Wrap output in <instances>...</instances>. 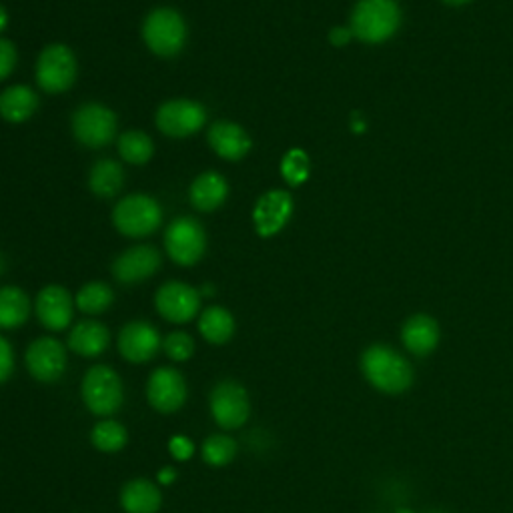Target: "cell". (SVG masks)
Returning a JSON list of instances; mask_svg holds the SVG:
<instances>
[{"label": "cell", "instance_id": "1", "mask_svg": "<svg viewBox=\"0 0 513 513\" xmlns=\"http://www.w3.org/2000/svg\"><path fill=\"white\" fill-rule=\"evenodd\" d=\"M365 379L383 393H403L413 381V369L405 357L385 345L369 347L361 357Z\"/></svg>", "mask_w": 513, "mask_h": 513}, {"label": "cell", "instance_id": "2", "mask_svg": "<svg viewBox=\"0 0 513 513\" xmlns=\"http://www.w3.org/2000/svg\"><path fill=\"white\" fill-rule=\"evenodd\" d=\"M401 25V11L395 0H359L351 15V33L369 45L391 39Z\"/></svg>", "mask_w": 513, "mask_h": 513}, {"label": "cell", "instance_id": "3", "mask_svg": "<svg viewBox=\"0 0 513 513\" xmlns=\"http://www.w3.org/2000/svg\"><path fill=\"white\" fill-rule=\"evenodd\" d=\"M83 401L93 415L111 417L125 403V387L121 375L109 365H95L83 377Z\"/></svg>", "mask_w": 513, "mask_h": 513}, {"label": "cell", "instance_id": "4", "mask_svg": "<svg viewBox=\"0 0 513 513\" xmlns=\"http://www.w3.org/2000/svg\"><path fill=\"white\" fill-rule=\"evenodd\" d=\"M143 39L157 57L173 59L185 49L187 25L177 11L155 9L143 25Z\"/></svg>", "mask_w": 513, "mask_h": 513}, {"label": "cell", "instance_id": "5", "mask_svg": "<svg viewBox=\"0 0 513 513\" xmlns=\"http://www.w3.org/2000/svg\"><path fill=\"white\" fill-rule=\"evenodd\" d=\"M163 211L159 203L149 195H129L117 203L113 211V223L125 237H147L159 229Z\"/></svg>", "mask_w": 513, "mask_h": 513}, {"label": "cell", "instance_id": "6", "mask_svg": "<svg viewBox=\"0 0 513 513\" xmlns=\"http://www.w3.org/2000/svg\"><path fill=\"white\" fill-rule=\"evenodd\" d=\"M209 409L221 429L233 431L243 427L251 415V401L247 389L235 379L219 381L209 397Z\"/></svg>", "mask_w": 513, "mask_h": 513}, {"label": "cell", "instance_id": "7", "mask_svg": "<svg viewBox=\"0 0 513 513\" xmlns=\"http://www.w3.org/2000/svg\"><path fill=\"white\" fill-rule=\"evenodd\" d=\"M77 81L75 53L65 45H49L37 61V85L49 93H67Z\"/></svg>", "mask_w": 513, "mask_h": 513}, {"label": "cell", "instance_id": "8", "mask_svg": "<svg viewBox=\"0 0 513 513\" xmlns=\"http://www.w3.org/2000/svg\"><path fill=\"white\" fill-rule=\"evenodd\" d=\"M205 229L193 217H177L165 233V249L169 257L181 267H193L205 255Z\"/></svg>", "mask_w": 513, "mask_h": 513}, {"label": "cell", "instance_id": "9", "mask_svg": "<svg viewBox=\"0 0 513 513\" xmlns=\"http://www.w3.org/2000/svg\"><path fill=\"white\" fill-rule=\"evenodd\" d=\"M73 133L81 145L101 149L117 135V115L105 105L87 103L73 115Z\"/></svg>", "mask_w": 513, "mask_h": 513}, {"label": "cell", "instance_id": "10", "mask_svg": "<svg viewBox=\"0 0 513 513\" xmlns=\"http://www.w3.org/2000/svg\"><path fill=\"white\" fill-rule=\"evenodd\" d=\"M207 121V111L201 103L189 99L167 101L157 111V127L171 139H185L201 131Z\"/></svg>", "mask_w": 513, "mask_h": 513}, {"label": "cell", "instance_id": "11", "mask_svg": "<svg viewBox=\"0 0 513 513\" xmlns=\"http://www.w3.org/2000/svg\"><path fill=\"white\" fill-rule=\"evenodd\" d=\"M25 363L39 383H57L67 371V349L55 337H39L29 345Z\"/></svg>", "mask_w": 513, "mask_h": 513}, {"label": "cell", "instance_id": "12", "mask_svg": "<svg viewBox=\"0 0 513 513\" xmlns=\"http://www.w3.org/2000/svg\"><path fill=\"white\" fill-rule=\"evenodd\" d=\"M155 307L159 315L171 323H189L199 315L201 293L187 283L169 281L157 291Z\"/></svg>", "mask_w": 513, "mask_h": 513}, {"label": "cell", "instance_id": "13", "mask_svg": "<svg viewBox=\"0 0 513 513\" xmlns=\"http://www.w3.org/2000/svg\"><path fill=\"white\" fill-rule=\"evenodd\" d=\"M187 395V381L175 367H159L147 381V399L159 413L179 411L185 405Z\"/></svg>", "mask_w": 513, "mask_h": 513}, {"label": "cell", "instance_id": "14", "mask_svg": "<svg viewBox=\"0 0 513 513\" xmlns=\"http://www.w3.org/2000/svg\"><path fill=\"white\" fill-rule=\"evenodd\" d=\"M161 345L163 341L159 331L147 321H131L119 333V353L129 363L151 361L159 353Z\"/></svg>", "mask_w": 513, "mask_h": 513}, {"label": "cell", "instance_id": "15", "mask_svg": "<svg viewBox=\"0 0 513 513\" xmlns=\"http://www.w3.org/2000/svg\"><path fill=\"white\" fill-rule=\"evenodd\" d=\"M161 269V255L155 247L139 245L121 253L113 263V275L123 285L143 283Z\"/></svg>", "mask_w": 513, "mask_h": 513}, {"label": "cell", "instance_id": "16", "mask_svg": "<svg viewBox=\"0 0 513 513\" xmlns=\"http://www.w3.org/2000/svg\"><path fill=\"white\" fill-rule=\"evenodd\" d=\"M293 215V197L287 191H269L265 193L255 209H253V223L261 237L277 235Z\"/></svg>", "mask_w": 513, "mask_h": 513}, {"label": "cell", "instance_id": "17", "mask_svg": "<svg viewBox=\"0 0 513 513\" xmlns=\"http://www.w3.org/2000/svg\"><path fill=\"white\" fill-rule=\"evenodd\" d=\"M35 311L49 331H63L73 323V297L65 287L49 285L39 293Z\"/></svg>", "mask_w": 513, "mask_h": 513}, {"label": "cell", "instance_id": "18", "mask_svg": "<svg viewBox=\"0 0 513 513\" xmlns=\"http://www.w3.org/2000/svg\"><path fill=\"white\" fill-rule=\"evenodd\" d=\"M209 145L211 149L227 161H239L251 151V137L247 131L231 121H217L209 129Z\"/></svg>", "mask_w": 513, "mask_h": 513}, {"label": "cell", "instance_id": "19", "mask_svg": "<svg viewBox=\"0 0 513 513\" xmlns=\"http://www.w3.org/2000/svg\"><path fill=\"white\" fill-rule=\"evenodd\" d=\"M161 505V489L151 479L137 477L127 481L121 489V507L125 513H159Z\"/></svg>", "mask_w": 513, "mask_h": 513}, {"label": "cell", "instance_id": "20", "mask_svg": "<svg viewBox=\"0 0 513 513\" xmlns=\"http://www.w3.org/2000/svg\"><path fill=\"white\" fill-rule=\"evenodd\" d=\"M227 195H229V185H227L225 177L215 173V171L201 173L193 181L191 191H189L193 207L203 211V213L219 209L225 203Z\"/></svg>", "mask_w": 513, "mask_h": 513}, {"label": "cell", "instance_id": "21", "mask_svg": "<svg viewBox=\"0 0 513 513\" xmlns=\"http://www.w3.org/2000/svg\"><path fill=\"white\" fill-rule=\"evenodd\" d=\"M111 343L109 329L99 321H81L69 335V347L81 357H99Z\"/></svg>", "mask_w": 513, "mask_h": 513}, {"label": "cell", "instance_id": "22", "mask_svg": "<svg viewBox=\"0 0 513 513\" xmlns=\"http://www.w3.org/2000/svg\"><path fill=\"white\" fill-rule=\"evenodd\" d=\"M39 109V95L25 85H15L0 93V117L9 123H25Z\"/></svg>", "mask_w": 513, "mask_h": 513}, {"label": "cell", "instance_id": "23", "mask_svg": "<svg viewBox=\"0 0 513 513\" xmlns=\"http://www.w3.org/2000/svg\"><path fill=\"white\" fill-rule=\"evenodd\" d=\"M401 339L405 347L415 355H427L437 347L439 341V327L427 315H415L407 319L401 329Z\"/></svg>", "mask_w": 513, "mask_h": 513}, {"label": "cell", "instance_id": "24", "mask_svg": "<svg viewBox=\"0 0 513 513\" xmlns=\"http://www.w3.org/2000/svg\"><path fill=\"white\" fill-rule=\"evenodd\" d=\"M31 301L19 287H0V329H17L29 321Z\"/></svg>", "mask_w": 513, "mask_h": 513}, {"label": "cell", "instance_id": "25", "mask_svg": "<svg viewBox=\"0 0 513 513\" xmlns=\"http://www.w3.org/2000/svg\"><path fill=\"white\" fill-rule=\"evenodd\" d=\"M125 185V171L113 159H101L89 173V189L103 199L117 197Z\"/></svg>", "mask_w": 513, "mask_h": 513}, {"label": "cell", "instance_id": "26", "mask_svg": "<svg viewBox=\"0 0 513 513\" xmlns=\"http://www.w3.org/2000/svg\"><path fill=\"white\" fill-rule=\"evenodd\" d=\"M199 331L205 341L213 345H225L235 335V319L225 307L213 305L201 313Z\"/></svg>", "mask_w": 513, "mask_h": 513}, {"label": "cell", "instance_id": "27", "mask_svg": "<svg viewBox=\"0 0 513 513\" xmlns=\"http://www.w3.org/2000/svg\"><path fill=\"white\" fill-rule=\"evenodd\" d=\"M127 441V427L115 419H103L91 431V443L103 453H119L125 449Z\"/></svg>", "mask_w": 513, "mask_h": 513}, {"label": "cell", "instance_id": "28", "mask_svg": "<svg viewBox=\"0 0 513 513\" xmlns=\"http://www.w3.org/2000/svg\"><path fill=\"white\" fill-rule=\"evenodd\" d=\"M119 153L131 165H145L155 153L153 139L143 131H127L119 137Z\"/></svg>", "mask_w": 513, "mask_h": 513}, {"label": "cell", "instance_id": "29", "mask_svg": "<svg viewBox=\"0 0 513 513\" xmlns=\"http://www.w3.org/2000/svg\"><path fill=\"white\" fill-rule=\"evenodd\" d=\"M115 301V293L109 285L105 283H87L79 293H77V307L87 313V315H101L105 313Z\"/></svg>", "mask_w": 513, "mask_h": 513}, {"label": "cell", "instance_id": "30", "mask_svg": "<svg viewBox=\"0 0 513 513\" xmlns=\"http://www.w3.org/2000/svg\"><path fill=\"white\" fill-rule=\"evenodd\" d=\"M203 461L211 467H225L229 465L237 455V441L231 435L215 433L205 439L201 447Z\"/></svg>", "mask_w": 513, "mask_h": 513}, {"label": "cell", "instance_id": "31", "mask_svg": "<svg viewBox=\"0 0 513 513\" xmlns=\"http://www.w3.org/2000/svg\"><path fill=\"white\" fill-rule=\"evenodd\" d=\"M309 167H311V163H309V157L305 155V151L291 149L281 161V175L289 185L299 187L309 179Z\"/></svg>", "mask_w": 513, "mask_h": 513}, {"label": "cell", "instance_id": "32", "mask_svg": "<svg viewBox=\"0 0 513 513\" xmlns=\"http://www.w3.org/2000/svg\"><path fill=\"white\" fill-rule=\"evenodd\" d=\"M163 349H165L169 359H173V361H187L195 353V341H193V337L189 333L173 331V333H169L165 337Z\"/></svg>", "mask_w": 513, "mask_h": 513}, {"label": "cell", "instance_id": "33", "mask_svg": "<svg viewBox=\"0 0 513 513\" xmlns=\"http://www.w3.org/2000/svg\"><path fill=\"white\" fill-rule=\"evenodd\" d=\"M17 49L9 39H0V81H5L13 75L17 67Z\"/></svg>", "mask_w": 513, "mask_h": 513}, {"label": "cell", "instance_id": "34", "mask_svg": "<svg viewBox=\"0 0 513 513\" xmlns=\"http://www.w3.org/2000/svg\"><path fill=\"white\" fill-rule=\"evenodd\" d=\"M15 371V351L13 345L0 335V385L9 381Z\"/></svg>", "mask_w": 513, "mask_h": 513}, {"label": "cell", "instance_id": "35", "mask_svg": "<svg viewBox=\"0 0 513 513\" xmlns=\"http://www.w3.org/2000/svg\"><path fill=\"white\" fill-rule=\"evenodd\" d=\"M169 451L171 455L177 459V461H187L193 457L195 453V445L189 437L185 435H175L171 441H169Z\"/></svg>", "mask_w": 513, "mask_h": 513}, {"label": "cell", "instance_id": "36", "mask_svg": "<svg viewBox=\"0 0 513 513\" xmlns=\"http://www.w3.org/2000/svg\"><path fill=\"white\" fill-rule=\"evenodd\" d=\"M351 35H353L351 29H333L329 39H331L333 45H345L351 39Z\"/></svg>", "mask_w": 513, "mask_h": 513}, {"label": "cell", "instance_id": "37", "mask_svg": "<svg viewBox=\"0 0 513 513\" xmlns=\"http://www.w3.org/2000/svg\"><path fill=\"white\" fill-rule=\"evenodd\" d=\"M157 479L163 483V485H171V483H175L177 481V471L173 469V467H163L161 471H159V475H157Z\"/></svg>", "mask_w": 513, "mask_h": 513}, {"label": "cell", "instance_id": "38", "mask_svg": "<svg viewBox=\"0 0 513 513\" xmlns=\"http://www.w3.org/2000/svg\"><path fill=\"white\" fill-rule=\"evenodd\" d=\"M7 25H9V13L3 5H0V33L7 29Z\"/></svg>", "mask_w": 513, "mask_h": 513}, {"label": "cell", "instance_id": "39", "mask_svg": "<svg viewBox=\"0 0 513 513\" xmlns=\"http://www.w3.org/2000/svg\"><path fill=\"white\" fill-rule=\"evenodd\" d=\"M445 5H449V7H461V5H467V3H471V0H443Z\"/></svg>", "mask_w": 513, "mask_h": 513}, {"label": "cell", "instance_id": "40", "mask_svg": "<svg viewBox=\"0 0 513 513\" xmlns=\"http://www.w3.org/2000/svg\"><path fill=\"white\" fill-rule=\"evenodd\" d=\"M397 513H413V511H409V509H399Z\"/></svg>", "mask_w": 513, "mask_h": 513}, {"label": "cell", "instance_id": "41", "mask_svg": "<svg viewBox=\"0 0 513 513\" xmlns=\"http://www.w3.org/2000/svg\"><path fill=\"white\" fill-rule=\"evenodd\" d=\"M429 513H445V511H429Z\"/></svg>", "mask_w": 513, "mask_h": 513}]
</instances>
